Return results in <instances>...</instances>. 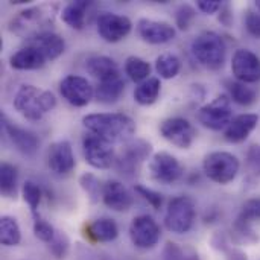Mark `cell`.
I'll return each mask as SVG.
<instances>
[{"instance_id":"44dd1931","label":"cell","mask_w":260,"mask_h":260,"mask_svg":"<svg viewBox=\"0 0 260 260\" xmlns=\"http://www.w3.org/2000/svg\"><path fill=\"white\" fill-rule=\"evenodd\" d=\"M29 44L37 47L47 61H53L59 58L66 50V41L61 35L52 30H44L41 34L29 38Z\"/></svg>"},{"instance_id":"484cf974","label":"cell","mask_w":260,"mask_h":260,"mask_svg":"<svg viewBox=\"0 0 260 260\" xmlns=\"http://www.w3.org/2000/svg\"><path fill=\"white\" fill-rule=\"evenodd\" d=\"M125 91V81L119 76L114 79H108V81H102L98 84V87L94 88V98L101 102V104H114L117 102L122 94Z\"/></svg>"},{"instance_id":"1f68e13d","label":"cell","mask_w":260,"mask_h":260,"mask_svg":"<svg viewBox=\"0 0 260 260\" xmlns=\"http://www.w3.org/2000/svg\"><path fill=\"white\" fill-rule=\"evenodd\" d=\"M181 70V61L174 53H163L155 59V72L163 79L175 78Z\"/></svg>"},{"instance_id":"ab89813d","label":"cell","mask_w":260,"mask_h":260,"mask_svg":"<svg viewBox=\"0 0 260 260\" xmlns=\"http://www.w3.org/2000/svg\"><path fill=\"white\" fill-rule=\"evenodd\" d=\"M134 190L145 200V201H148V204H151L154 209H160L161 207V204H163V195L160 193V192H157V190H152V189H149V187H146V186H142V184H136L134 186Z\"/></svg>"},{"instance_id":"ac0fdd59","label":"cell","mask_w":260,"mask_h":260,"mask_svg":"<svg viewBox=\"0 0 260 260\" xmlns=\"http://www.w3.org/2000/svg\"><path fill=\"white\" fill-rule=\"evenodd\" d=\"M139 37L149 44H165L175 38L177 30L166 21H157L151 18H140L137 23Z\"/></svg>"},{"instance_id":"52a82bcc","label":"cell","mask_w":260,"mask_h":260,"mask_svg":"<svg viewBox=\"0 0 260 260\" xmlns=\"http://www.w3.org/2000/svg\"><path fill=\"white\" fill-rule=\"evenodd\" d=\"M151 151L152 146L146 140L142 139L129 140L128 143H125L120 154L116 157V163H114L116 171L120 175H125L126 178H133L139 172L143 161L148 160Z\"/></svg>"},{"instance_id":"d4e9b609","label":"cell","mask_w":260,"mask_h":260,"mask_svg":"<svg viewBox=\"0 0 260 260\" xmlns=\"http://www.w3.org/2000/svg\"><path fill=\"white\" fill-rule=\"evenodd\" d=\"M90 5H91V2H85V0H76V2L67 3L61 12L62 21L67 26H70L72 29L81 30L85 24V14H87Z\"/></svg>"},{"instance_id":"8fae6325","label":"cell","mask_w":260,"mask_h":260,"mask_svg":"<svg viewBox=\"0 0 260 260\" xmlns=\"http://www.w3.org/2000/svg\"><path fill=\"white\" fill-rule=\"evenodd\" d=\"M129 238L134 247L140 250H151L158 244L161 238V230L152 216L139 215L133 219L129 225Z\"/></svg>"},{"instance_id":"f1b7e54d","label":"cell","mask_w":260,"mask_h":260,"mask_svg":"<svg viewBox=\"0 0 260 260\" xmlns=\"http://www.w3.org/2000/svg\"><path fill=\"white\" fill-rule=\"evenodd\" d=\"M21 241V230L15 218L12 216H2L0 218V242L5 247L18 245Z\"/></svg>"},{"instance_id":"ba28073f","label":"cell","mask_w":260,"mask_h":260,"mask_svg":"<svg viewBox=\"0 0 260 260\" xmlns=\"http://www.w3.org/2000/svg\"><path fill=\"white\" fill-rule=\"evenodd\" d=\"M46 8H27L18 12L17 17L12 18L9 24V30L21 35L32 38L37 34H41L47 29H44L49 23L53 20V14L50 11H44Z\"/></svg>"},{"instance_id":"b9f144b4","label":"cell","mask_w":260,"mask_h":260,"mask_svg":"<svg viewBox=\"0 0 260 260\" xmlns=\"http://www.w3.org/2000/svg\"><path fill=\"white\" fill-rule=\"evenodd\" d=\"M197 6L201 12L212 15V14H216L219 9H222V2H219V0H198Z\"/></svg>"},{"instance_id":"7c38bea8","label":"cell","mask_w":260,"mask_h":260,"mask_svg":"<svg viewBox=\"0 0 260 260\" xmlns=\"http://www.w3.org/2000/svg\"><path fill=\"white\" fill-rule=\"evenodd\" d=\"M160 134L163 139L180 149L190 148L197 137L193 125L184 117H169L163 120L160 125Z\"/></svg>"},{"instance_id":"e0dca14e","label":"cell","mask_w":260,"mask_h":260,"mask_svg":"<svg viewBox=\"0 0 260 260\" xmlns=\"http://www.w3.org/2000/svg\"><path fill=\"white\" fill-rule=\"evenodd\" d=\"M2 126H3L6 137L15 146L17 151H20L24 155H34L38 151L40 140L32 131L14 125L5 114L2 116Z\"/></svg>"},{"instance_id":"ee69618b","label":"cell","mask_w":260,"mask_h":260,"mask_svg":"<svg viewBox=\"0 0 260 260\" xmlns=\"http://www.w3.org/2000/svg\"><path fill=\"white\" fill-rule=\"evenodd\" d=\"M75 256H76V260H96L94 253L90 248H87V247H84L81 244H78Z\"/></svg>"},{"instance_id":"836d02e7","label":"cell","mask_w":260,"mask_h":260,"mask_svg":"<svg viewBox=\"0 0 260 260\" xmlns=\"http://www.w3.org/2000/svg\"><path fill=\"white\" fill-rule=\"evenodd\" d=\"M163 260H200V256L190 247H181L175 242H168L163 251Z\"/></svg>"},{"instance_id":"cb8c5ba5","label":"cell","mask_w":260,"mask_h":260,"mask_svg":"<svg viewBox=\"0 0 260 260\" xmlns=\"http://www.w3.org/2000/svg\"><path fill=\"white\" fill-rule=\"evenodd\" d=\"M87 235L94 242H111L119 236V227L114 219L101 218L88 224Z\"/></svg>"},{"instance_id":"2e32d148","label":"cell","mask_w":260,"mask_h":260,"mask_svg":"<svg viewBox=\"0 0 260 260\" xmlns=\"http://www.w3.org/2000/svg\"><path fill=\"white\" fill-rule=\"evenodd\" d=\"M47 166L58 177L69 175L75 169L76 160H75L70 142L59 140L50 145L49 152H47Z\"/></svg>"},{"instance_id":"6da1fadb","label":"cell","mask_w":260,"mask_h":260,"mask_svg":"<svg viewBox=\"0 0 260 260\" xmlns=\"http://www.w3.org/2000/svg\"><path fill=\"white\" fill-rule=\"evenodd\" d=\"M84 126L113 143H128L136 133V122L123 113H94L82 119Z\"/></svg>"},{"instance_id":"74e56055","label":"cell","mask_w":260,"mask_h":260,"mask_svg":"<svg viewBox=\"0 0 260 260\" xmlns=\"http://www.w3.org/2000/svg\"><path fill=\"white\" fill-rule=\"evenodd\" d=\"M195 15H197V12H195V9L190 5H181V6H178V9L175 12V23H177L178 29L187 30L190 27V24L193 23Z\"/></svg>"},{"instance_id":"4fadbf2b","label":"cell","mask_w":260,"mask_h":260,"mask_svg":"<svg viewBox=\"0 0 260 260\" xmlns=\"http://www.w3.org/2000/svg\"><path fill=\"white\" fill-rule=\"evenodd\" d=\"M98 34L107 43H119L126 38L133 29V23L128 17L114 12H102L98 17Z\"/></svg>"},{"instance_id":"e575fe53","label":"cell","mask_w":260,"mask_h":260,"mask_svg":"<svg viewBox=\"0 0 260 260\" xmlns=\"http://www.w3.org/2000/svg\"><path fill=\"white\" fill-rule=\"evenodd\" d=\"M21 193H23L24 201H26L27 206L30 207L32 216H34V215H38V206H40L41 197H43V192H41L40 186H38L37 183H34V181H26V183L23 184Z\"/></svg>"},{"instance_id":"ffe728a7","label":"cell","mask_w":260,"mask_h":260,"mask_svg":"<svg viewBox=\"0 0 260 260\" xmlns=\"http://www.w3.org/2000/svg\"><path fill=\"white\" fill-rule=\"evenodd\" d=\"M257 123H259L257 114H253V113L239 114L233 117V120L224 129V137L230 143H242L257 128Z\"/></svg>"},{"instance_id":"7402d4cb","label":"cell","mask_w":260,"mask_h":260,"mask_svg":"<svg viewBox=\"0 0 260 260\" xmlns=\"http://www.w3.org/2000/svg\"><path fill=\"white\" fill-rule=\"evenodd\" d=\"M85 70L88 75L99 79V82L120 76V70H119L117 62L113 58L105 56V55H93V56L87 58Z\"/></svg>"},{"instance_id":"5b68a950","label":"cell","mask_w":260,"mask_h":260,"mask_svg":"<svg viewBox=\"0 0 260 260\" xmlns=\"http://www.w3.org/2000/svg\"><path fill=\"white\" fill-rule=\"evenodd\" d=\"M195 216H197L195 201L190 197L180 195L169 201L165 215V225L172 233L184 235L192 230Z\"/></svg>"},{"instance_id":"83f0119b","label":"cell","mask_w":260,"mask_h":260,"mask_svg":"<svg viewBox=\"0 0 260 260\" xmlns=\"http://www.w3.org/2000/svg\"><path fill=\"white\" fill-rule=\"evenodd\" d=\"M160 90H161V82L158 78H148L146 81L140 82L136 90H134V101L139 105L148 107L152 105L158 96H160Z\"/></svg>"},{"instance_id":"7a4b0ae2","label":"cell","mask_w":260,"mask_h":260,"mask_svg":"<svg viewBox=\"0 0 260 260\" xmlns=\"http://www.w3.org/2000/svg\"><path fill=\"white\" fill-rule=\"evenodd\" d=\"M56 107V98L52 91L35 85H21L14 96V108L27 120H40Z\"/></svg>"},{"instance_id":"7bdbcfd3","label":"cell","mask_w":260,"mask_h":260,"mask_svg":"<svg viewBox=\"0 0 260 260\" xmlns=\"http://www.w3.org/2000/svg\"><path fill=\"white\" fill-rule=\"evenodd\" d=\"M248 165L254 171H260V146H253L248 151Z\"/></svg>"},{"instance_id":"f6af8a7d","label":"cell","mask_w":260,"mask_h":260,"mask_svg":"<svg viewBox=\"0 0 260 260\" xmlns=\"http://www.w3.org/2000/svg\"><path fill=\"white\" fill-rule=\"evenodd\" d=\"M227 260H247V254L242 253L241 250L229 248L227 250Z\"/></svg>"},{"instance_id":"4316f807","label":"cell","mask_w":260,"mask_h":260,"mask_svg":"<svg viewBox=\"0 0 260 260\" xmlns=\"http://www.w3.org/2000/svg\"><path fill=\"white\" fill-rule=\"evenodd\" d=\"M225 87L229 90V96L233 102H236L238 105L242 107H250L256 102L257 99V93L253 87H250L248 84H244L241 81H233L229 79L225 81Z\"/></svg>"},{"instance_id":"d590c367","label":"cell","mask_w":260,"mask_h":260,"mask_svg":"<svg viewBox=\"0 0 260 260\" xmlns=\"http://www.w3.org/2000/svg\"><path fill=\"white\" fill-rule=\"evenodd\" d=\"M32 218H34V225H32L34 235H35L40 241H43V242H46V244H50V242L53 241L55 235H56V230H55L46 219H43V218L40 216V213H38V215H34Z\"/></svg>"},{"instance_id":"f546056e","label":"cell","mask_w":260,"mask_h":260,"mask_svg":"<svg viewBox=\"0 0 260 260\" xmlns=\"http://www.w3.org/2000/svg\"><path fill=\"white\" fill-rule=\"evenodd\" d=\"M18 171L11 163H2L0 166V190L6 198H14L17 193Z\"/></svg>"},{"instance_id":"bcb514c9","label":"cell","mask_w":260,"mask_h":260,"mask_svg":"<svg viewBox=\"0 0 260 260\" xmlns=\"http://www.w3.org/2000/svg\"><path fill=\"white\" fill-rule=\"evenodd\" d=\"M256 8H257V12L260 14V0L259 2H256Z\"/></svg>"},{"instance_id":"5bb4252c","label":"cell","mask_w":260,"mask_h":260,"mask_svg":"<svg viewBox=\"0 0 260 260\" xmlns=\"http://www.w3.org/2000/svg\"><path fill=\"white\" fill-rule=\"evenodd\" d=\"M61 96L73 107H85L94 96V88L91 84L78 75H69L59 82Z\"/></svg>"},{"instance_id":"7dc6e473","label":"cell","mask_w":260,"mask_h":260,"mask_svg":"<svg viewBox=\"0 0 260 260\" xmlns=\"http://www.w3.org/2000/svg\"><path fill=\"white\" fill-rule=\"evenodd\" d=\"M101 260H114V259H111V257H107V256H105V257H102Z\"/></svg>"},{"instance_id":"9a60e30c","label":"cell","mask_w":260,"mask_h":260,"mask_svg":"<svg viewBox=\"0 0 260 260\" xmlns=\"http://www.w3.org/2000/svg\"><path fill=\"white\" fill-rule=\"evenodd\" d=\"M232 73L236 81L254 84L260 81V58L248 49H238L232 58Z\"/></svg>"},{"instance_id":"603a6c76","label":"cell","mask_w":260,"mask_h":260,"mask_svg":"<svg viewBox=\"0 0 260 260\" xmlns=\"http://www.w3.org/2000/svg\"><path fill=\"white\" fill-rule=\"evenodd\" d=\"M44 55L34 46L21 47L9 58V66L15 70H38L46 64Z\"/></svg>"},{"instance_id":"60d3db41","label":"cell","mask_w":260,"mask_h":260,"mask_svg":"<svg viewBox=\"0 0 260 260\" xmlns=\"http://www.w3.org/2000/svg\"><path fill=\"white\" fill-rule=\"evenodd\" d=\"M245 27L250 35L260 38V14L254 11H248L245 15Z\"/></svg>"},{"instance_id":"d6a6232c","label":"cell","mask_w":260,"mask_h":260,"mask_svg":"<svg viewBox=\"0 0 260 260\" xmlns=\"http://www.w3.org/2000/svg\"><path fill=\"white\" fill-rule=\"evenodd\" d=\"M79 184H81V189L87 193V197L90 198L91 203H98L99 201V197L102 198V190H104V186L101 184L99 178L91 174V172H85L79 177Z\"/></svg>"},{"instance_id":"3957f363","label":"cell","mask_w":260,"mask_h":260,"mask_svg":"<svg viewBox=\"0 0 260 260\" xmlns=\"http://www.w3.org/2000/svg\"><path fill=\"white\" fill-rule=\"evenodd\" d=\"M193 58L209 70H219L225 64L227 44L224 38L213 30H204L197 35L190 44Z\"/></svg>"},{"instance_id":"9c48e42d","label":"cell","mask_w":260,"mask_h":260,"mask_svg":"<svg viewBox=\"0 0 260 260\" xmlns=\"http://www.w3.org/2000/svg\"><path fill=\"white\" fill-rule=\"evenodd\" d=\"M82 152L85 161L94 169H110L116 163V152L111 143L93 133L84 136Z\"/></svg>"},{"instance_id":"f35d334b","label":"cell","mask_w":260,"mask_h":260,"mask_svg":"<svg viewBox=\"0 0 260 260\" xmlns=\"http://www.w3.org/2000/svg\"><path fill=\"white\" fill-rule=\"evenodd\" d=\"M69 247H70V241H69V238H67L64 233H61V232H56V235H55L53 241L49 244V248H50L52 254H53L56 259H62V257H66V254L69 253Z\"/></svg>"},{"instance_id":"d6986e66","label":"cell","mask_w":260,"mask_h":260,"mask_svg":"<svg viewBox=\"0 0 260 260\" xmlns=\"http://www.w3.org/2000/svg\"><path fill=\"white\" fill-rule=\"evenodd\" d=\"M102 201L108 209H111L114 212H126L131 209L134 198H133L131 192L120 181L110 180L104 184Z\"/></svg>"},{"instance_id":"277c9868","label":"cell","mask_w":260,"mask_h":260,"mask_svg":"<svg viewBox=\"0 0 260 260\" xmlns=\"http://www.w3.org/2000/svg\"><path fill=\"white\" fill-rule=\"evenodd\" d=\"M204 174L209 180L218 184L232 183L241 169V161L236 155L225 151H213L204 157Z\"/></svg>"},{"instance_id":"4dcf8cb0","label":"cell","mask_w":260,"mask_h":260,"mask_svg":"<svg viewBox=\"0 0 260 260\" xmlns=\"http://www.w3.org/2000/svg\"><path fill=\"white\" fill-rule=\"evenodd\" d=\"M125 73L133 82H143L149 78L151 66L148 61L139 58V56H128L125 59Z\"/></svg>"},{"instance_id":"30bf717a","label":"cell","mask_w":260,"mask_h":260,"mask_svg":"<svg viewBox=\"0 0 260 260\" xmlns=\"http://www.w3.org/2000/svg\"><path fill=\"white\" fill-rule=\"evenodd\" d=\"M149 172L154 181L169 186L181 180L184 174V168L181 166L177 157L161 151L152 155L149 161Z\"/></svg>"},{"instance_id":"8992f818","label":"cell","mask_w":260,"mask_h":260,"mask_svg":"<svg viewBox=\"0 0 260 260\" xmlns=\"http://www.w3.org/2000/svg\"><path fill=\"white\" fill-rule=\"evenodd\" d=\"M198 122L212 131H221L233 120L232 99L229 94H219L212 102L203 105L197 113Z\"/></svg>"},{"instance_id":"8d00e7d4","label":"cell","mask_w":260,"mask_h":260,"mask_svg":"<svg viewBox=\"0 0 260 260\" xmlns=\"http://www.w3.org/2000/svg\"><path fill=\"white\" fill-rule=\"evenodd\" d=\"M238 219L244 221V222H250V224L254 219H260V198H251V200L245 201Z\"/></svg>"}]
</instances>
